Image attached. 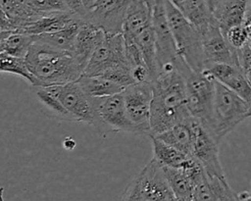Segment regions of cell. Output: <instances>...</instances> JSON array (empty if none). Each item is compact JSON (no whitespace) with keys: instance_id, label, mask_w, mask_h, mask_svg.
I'll use <instances>...</instances> for the list:
<instances>
[{"instance_id":"f546056e","label":"cell","mask_w":251,"mask_h":201,"mask_svg":"<svg viewBox=\"0 0 251 201\" xmlns=\"http://www.w3.org/2000/svg\"><path fill=\"white\" fill-rule=\"evenodd\" d=\"M31 9L40 16L71 12L63 0H28Z\"/></svg>"},{"instance_id":"e575fe53","label":"cell","mask_w":251,"mask_h":201,"mask_svg":"<svg viewBox=\"0 0 251 201\" xmlns=\"http://www.w3.org/2000/svg\"><path fill=\"white\" fill-rule=\"evenodd\" d=\"M63 145H64V147H65L67 150H73V149L75 148V140H74L73 138L67 137V138L64 139Z\"/></svg>"},{"instance_id":"7c38bea8","label":"cell","mask_w":251,"mask_h":201,"mask_svg":"<svg viewBox=\"0 0 251 201\" xmlns=\"http://www.w3.org/2000/svg\"><path fill=\"white\" fill-rule=\"evenodd\" d=\"M132 0H96L86 12L84 20L92 23L107 33L122 32L126 13Z\"/></svg>"},{"instance_id":"d6986e66","label":"cell","mask_w":251,"mask_h":201,"mask_svg":"<svg viewBox=\"0 0 251 201\" xmlns=\"http://www.w3.org/2000/svg\"><path fill=\"white\" fill-rule=\"evenodd\" d=\"M250 0H220L216 5L213 16L225 34L229 28L242 25Z\"/></svg>"},{"instance_id":"9c48e42d","label":"cell","mask_w":251,"mask_h":201,"mask_svg":"<svg viewBox=\"0 0 251 201\" xmlns=\"http://www.w3.org/2000/svg\"><path fill=\"white\" fill-rule=\"evenodd\" d=\"M92 101L95 113L94 126L114 132L135 133L126 115L123 92L112 96L92 98Z\"/></svg>"},{"instance_id":"5b68a950","label":"cell","mask_w":251,"mask_h":201,"mask_svg":"<svg viewBox=\"0 0 251 201\" xmlns=\"http://www.w3.org/2000/svg\"><path fill=\"white\" fill-rule=\"evenodd\" d=\"M152 25L156 40L159 72L166 67H175L185 78L192 70L177 52L167 17L166 0H153Z\"/></svg>"},{"instance_id":"74e56055","label":"cell","mask_w":251,"mask_h":201,"mask_svg":"<svg viewBox=\"0 0 251 201\" xmlns=\"http://www.w3.org/2000/svg\"><path fill=\"white\" fill-rule=\"evenodd\" d=\"M205 1H206L207 5H208L209 9H210V10H211V12L213 13V11H214V9H215L216 5L218 4V2H219L220 0H205Z\"/></svg>"},{"instance_id":"8992f818","label":"cell","mask_w":251,"mask_h":201,"mask_svg":"<svg viewBox=\"0 0 251 201\" xmlns=\"http://www.w3.org/2000/svg\"><path fill=\"white\" fill-rule=\"evenodd\" d=\"M185 86L187 110L207 129L213 115L216 80L205 72L192 71L185 77Z\"/></svg>"},{"instance_id":"d6a6232c","label":"cell","mask_w":251,"mask_h":201,"mask_svg":"<svg viewBox=\"0 0 251 201\" xmlns=\"http://www.w3.org/2000/svg\"><path fill=\"white\" fill-rule=\"evenodd\" d=\"M121 201H142L138 175L128 183L122 195Z\"/></svg>"},{"instance_id":"60d3db41","label":"cell","mask_w":251,"mask_h":201,"mask_svg":"<svg viewBox=\"0 0 251 201\" xmlns=\"http://www.w3.org/2000/svg\"><path fill=\"white\" fill-rule=\"evenodd\" d=\"M170 201H178V200H176V198H173V199H172V200H170Z\"/></svg>"},{"instance_id":"4fadbf2b","label":"cell","mask_w":251,"mask_h":201,"mask_svg":"<svg viewBox=\"0 0 251 201\" xmlns=\"http://www.w3.org/2000/svg\"><path fill=\"white\" fill-rule=\"evenodd\" d=\"M219 143L198 122L191 156L203 167L206 175L226 177L219 158Z\"/></svg>"},{"instance_id":"8d00e7d4","label":"cell","mask_w":251,"mask_h":201,"mask_svg":"<svg viewBox=\"0 0 251 201\" xmlns=\"http://www.w3.org/2000/svg\"><path fill=\"white\" fill-rule=\"evenodd\" d=\"M80 1H81L86 12L89 11L92 8V6L94 5V3L96 2V0H80Z\"/></svg>"},{"instance_id":"e0dca14e","label":"cell","mask_w":251,"mask_h":201,"mask_svg":"<svg viewBox=\"0 0 251 201\" xmlns=\"http://www.w3.org/2000/svg\"><path fill=\"white\" fill-rule=\"evenodd\" d=\"M106 37V31L100 26L87 22L81 25L76 35L73 55L83 69V72L96 49L101 45Z\"/></svg>"},{"instance_id":"f35d334b","label":"cell","mask_w":251,"mask_h":201,"mask_svg":"<svg viewBox=\"0 0 251 201\" xmlns=\"http://www.w3.org/2000/svg\"><path fill=\"white\" fill-rule=\"evenodd\" d=\"M248 18H251V0L249 1V4H248V9H247L245 19H248Z\"/></svg>"},{"instance_id":"7a4b0ae2","label":"cell","mask_w":251,"mask_h":201,"mask_svg":"<svg viewBox=\"0 0 251 201\" xmlns=\"http://www.w3.org/2000/svg\"><path fill=\"white\" fill-rule=\"evenodd\" d=\"M25 60L38 81V88L74 82L83 74V69L72 52L51 46L36 36Z\"/></svg>"},{"instance_id":"d590c367","label":"cell","mask_w":251,"mask_h":201,"mask_svg":"<svg viewBox=\"0 0 251 201\" xmlns=\"http://www.w3.org/2000/svg\"><path fill=\"white\" fill-rule=\"evenodd\" d=\"M237 201H251V191H243L238 193Z\"/></svg>"},{"instance_id":"1f68e13d","label":"cell","mask_w":251,"mask_h":201,"mask_svg":"<svg viewBox=\"0 0 251 201\" xmlns=\"http://www.w3.org/2000/svg\"><path fill=\"white\" fill-rule=\"evenodd\" d=\"M239 68L251 84V47L246 43L243 47L237 49Z\"/></svg>"},{"instance_id":"9a60e30c","label":"cell","mask_w":251,"mask_h":201,"mask_svg":"<svg viewBox=\"0 0 251 201\" xmlns=\"http://www.w3.org/2000/svg\"><path fill=\"white\" fill-rule=\"evenodd\" d=\"M1 31H22L43 17L35 13L28 0H0Z\"/></svg>"},{"instance_id":"836d02e7","label":"cell","mask_w":251,"mask_h":201,"mask_svg":"<svg viewBox=\"0 0 251 201\" xmlns=\"http://www.w3.org/2000/svg\"><path fill=\"white\" fill-rule=\"evenodd\" d=\"M63 1L66 3V5L68 6V8L70 9L71 12H73L74 14H76L79 17L84 19L85 15H86V11H85L80 0H63Z\"/></svg>"},{"instance_id":"44dd1931","label":"cell","mask_w":251,"mask_h":201,"mask_svg":"<svg viewBox=\"0 0 251 201\" xmlns=\"http://www.w3.org/2000/svg\"><path fill=\"white\" fill-rule=\"evenodd\" d=\"M171 3L199 30L205 31L216 20L205 0H170Z\"/></svg>"},{"instance_id":"7402d4cb","label":"cell","mask_w":251,"mask_h":201,"mask_svg":"<svg viewBox=\"0 0 251 201\" xmlns=\"http://www.w3.org/2000/svg\"><path fill=\"white\" fill-rule=\"evenodd\" d=\"M79 18L81 17L73 12H61L46 15L28 25L22 30V32L33 36L54 33L66 28Z\"/></svg>"},{"instance_id":"cb8c5ba5","label":"cell","mask_w":251,"mask_h":201,"mask_svg":"<svg viewBox=\"0 0 251 201\" xmlns=\"http://www.w3.org/2000/svg\"><path fill=\"white\" fill-rule=\"evenodd\" d=\"M150 138L152 140L153 158L162 167L183 169V167L192 157L165 143L156 136H150Z\"/></svg>"},{"instance_id":"52a82bcc","label":"cell","mask_w":251,"mask_h":201,"mask_svg":"<svg viewBox=\"0 0 251 201\" xmlns=\"http://www.w3.org/2000/svg\"><path fill=\"white\" fill-rule=\"evenodd\" d=\"M120 68H130L122 32L107 33L104 41L90 58L83 75L102 76Z\"/></svg>"},{"instance_id":"b9f144b4","label":"cell","mask_w":251,"mask_h":201,"mask_svg":"<svg viewBox=\"0 0 251 201\" xmlns=\"http://www.w3.org/2000/svg\"><path fill=\"white\" fill-rule=\"evenodd\" d=\"M191 201H193V200H191Z\"/></svg>"},{"instance_id":"ab89813d","label":"cell","mask_w":251,"mask_h":201,"mask_svg":"<svg viewBox=\"0 0 251 201\" xmlns=\"http://www.w3.org/2000/svg\"><path fill=\"white\" fill-rule=\"evenodd\" d=\"M248 117H251V102L248 103Z\"/></svg>"},{"instance_id":"4316f807","label":"cell","mask_w":251,"mask_h":201,"mask_svg":"<svg viewBox=\"0 0 251 201\" xmlns=\"http://www.w3.org/2000/svg\"><path fill=\"white\" fill-rule=\"evenodd\" d=\"M84 21L85 20L83 18H79L75 22L71 24L69 26H67L66 28L60 31L50 33V34L38 35L36 36V38L51 46L73 53L76 35Z\"/></svg>"},{"instance_id":"5bb4252c","label":"cell","mask_w":251,"mask_h":201,"mask_svg":"<svg viewBox=\"0 0 251 201\" xmlns=\"http://www.w3.org/2000/svg\"><path fill=\"white\" fill-rule=\"evenodd\" d=\"M142 201H170L175 198L162 166L152 158L138 174Z\"/></svg>"},{"instance_id":"83f0119b","label":"cell","mask_w":251,"mask_h":201,"mask_svg":"<svg viewBox=\"0 0 251 201\" xmlns=\"http://www.w3.org/2000/svg\"><path fill=\"white\" fill-rule=\"evenodd\" d=\"M0 71L1 73L19 75L28 81L32 86L37 88L39 86L37 79L27 66L25 58H18L6 54H0Z\"/></svg>"},{"instance_id":"6da1fadb","label":"cell","mask_w":251,"mask_h":201,"mask_svg":"<svg viewBox=\"0 0 251 201\" xmlns=\"http://www.w3.org/2000/svg\"><path fill=\"white\" fill-rule=\"evenodd\" d=\"M152 85L151 136L191 118L186 106L185 78L175 67L162 69Z\"/></svg>"},{"instance_id":"4dcf8cb0","label":"cell","mask_w":251,"mask_h":201,"mask_svg":"<svg viewBox=\"0 0 251 201\" xmlns=\"http://www.w3.org/2000/svg\"><path fill=\"white\" fill-rule=\"evenodd\" d=\"M224 35L227 42L236 50L243 47L249 41L247 30L243 25L229 28Z\"/></svg>"},{"instance_id":"ac0fdd59","label":"cell","mask_w":251,"mask_h":201,"mask_svg":"<svg viewBox=\"0 0 251 201\" xmlns=\"http://www.w3.org/2000/svg\"><path fill=\"white\" fill-rule=\"evenodd\" d=\"M193 201H237L235 194L226 177L205 175L195 184Z\"/></svg>"},{"instance_id":"603a6c76","label":"cell","mask_w":251,"mask_h":201,"mask_svg":"<svg viewBox=\"0 0 251 201\" xmlns=\"http://www.w3.org/2000/svg\"><path fill=\"white\" fill-rule=\"evenodd\" d=\"M35 36L22 31H1L0 54L18 58H25Z\"/></svg>"},{"instance_id":"ffe728a7","label":"cell","mask_w":251,"mask_h":201,"mask_svg":"<svg viewBox=\"0 0 251 201\" xmlns=\"http://www.w3.org/2000/svg\"><path fill=\"white\" fill-rule=\"evenodd\" d=\"M197 124L198 122L196 120L190 118L189 120L179 123L172 128L153 136H156L160 140L176 148L184 154L191 156Z\"/></svg>"},{"instance_id":"3957f363","label":"cell","mask_w":251,"mask_h":201,"mask_svg":"<svg viewBox=\"0 0 251 201\" xmlns=\"http://www.w3.org/2000/svg\"><path fill=\"white\" fill-rule=\"evenodd\" d=\"M248 118V102L216 81L212 120L207 130L220 144L224 137Z\"/></svg>"},{"instance_id":"d4e9b609","label":"cell","mask_w":251,"mask_h":201,"mask_svg":"<svg viewBox=\"0 0 251 201\" xmlns=\"http://www.w3.org/2000/svg\"><path fill=\"white\" fill-rule=\"evenodd\" d=\"M162 168L175 198L178 201H191L194 183L189 176L181 169Z\"/></svg>"},{"instance_id":"484cf974","label":"cell","mask_w":251,"mask_h":201,"mask_svg":"<svg viewBox=\"0 0 251 201\" xmlns=\"http://www.w3.org/2000/svg\"><path fill=\"white\" fill-rule=\"evenodd\" d=\"M91 98H101L122 93L125 88L103 76L81 75L76 80Z\"/></svg>"},{"instance_id":"277c9868","label":"cell","mask_w":251,"mask_h":201,"mask_svg":"<svg viewBox=\"0 0 251 201\" xmlns=\"http://www.w3.org/2000/svg\"><path fill=\"white\" fill-rule=\"evenodd\" d=\"M166 11L179 56L193 72H203L205 65L201 33L170 0H166Z\"/></svg>"},{"instance_id":"8fae6325","label":"cell","mask_w":251,"mask_h":201,"mask_svg":"<svg viewBox=\"0 0 251 201\" xmlns=\"http://www.w3.org/2000/svg\"><path fill=\"white\" fill-rule=\"evenodd\" d=\"M201 36L205 69L214 64L239 67L237 50L227 42L216 20L201 33Z\"/></svg>"},{"instance_id":"f1b7e54d","label":"cell","mask_w":251,"mask_h":201,"mask_svg":"<svg viewBox=\"0 0 251 201\" xmlns=\"http://www.w3.org/2000/svg\"><path fill=\"white\" fill-rule=\"evenodd\" d=\"M36 96L47 111L51 112L55 117L69 122H75L73 116L63 106L59 98L48 87H39L36 91Z\"/></svg>"},{"instance_id":"ba28073f","label":"cell","mask_w":251,"mask_h":201,"mask_svg":"<svg viewBox=\"0 0 251 201\" xmlns=\"http://www.w3.org/2000/svg\"><path fill=\"white\" fill-rule=\"evenodd\" d=\"M126 115L136 134L151 136V106L153 99L152 82L129 85L123 91Z\"/></svg>"},{"instance_id":"30bf717a","label":"cell","mask_w":251,"mask_h":201,"mask_svg":"<svg viewBox=\"0 0 251 201\" xmlns=\"http://www.w3.org/2000/svg\"><path fill=\"white\" fill-rule=\"evenodd\" d=\"M61 101L75 122L95 126L93 101L77 81L48 87Z\"/></svg>"},{"instance_id":"2e32d148","label":"cell","mask_w":251,"mask_h":201,"mask_svg":"<svg viewBox=\"0 0 251 201\" xmlns=\"http://www.w3.org/2000/svg\"><path fill=\"white\" fill-rule=\"evenodd\" d=\"M204 72L246 102H251V84L239 67L228 64H214L207 67Z\"/></svg>"}]
</instances>
